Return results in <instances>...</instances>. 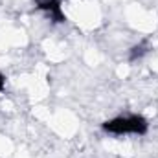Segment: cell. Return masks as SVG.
<instances>
[{"label":"cell","mask_w":158,"mask_h":158,"mask_svg":"<svg viewBox=\"0 0 158 158\" xmlns=\"http://www.w3.org/2000/svg\"><path fill=\"white\" fill-rule=\"evenodd\" d=\"M147 129L149 123L142 116H119L103 123V131L110 134H145Z\"/></svg>","instance_id":"1"},{"label":"cell","mask_w":158,"mask_h":158,"mask_svg":"<svg viewBox=\"0 0 158 158\" xmlns=\"http://www.w3.org/2000/svg\"><path fill=\"white\" fill-rule=\"evenodd\" d=\"M37 7L46 11L48 17L53 22H64V15L61 11V2L59 0H37Z\"/></svg>","instance_id":"2"},{"label":"cell","mask_w":158,"mask_h":158,"mask_svg":"<svg viewBox=\"0 0 158 158\" xmlns=\"http://www.w3.org/2000/svg\"><path fill=\"white\" fill-rule=\"evenodd\" d=\"M143 53H147V46H145V44H138V46H134V48H132V52H131V61H134V59L142 57Z\"/></svg>","instance_id":"3"},{"label":"cell","mask_w":158,"mask_h":158,"mask_svg":"<svg viewBox=\"0 0 158 158\" xmlns=\"http://www.w3.org/2000/svg\"><path fill=\"white\" fill-rule=\"evenodd\" d=\"M4 86H6V79H4V76L0 74V92L4 90Z\"/></svg>","instance_id":"4"}]
</instances>
